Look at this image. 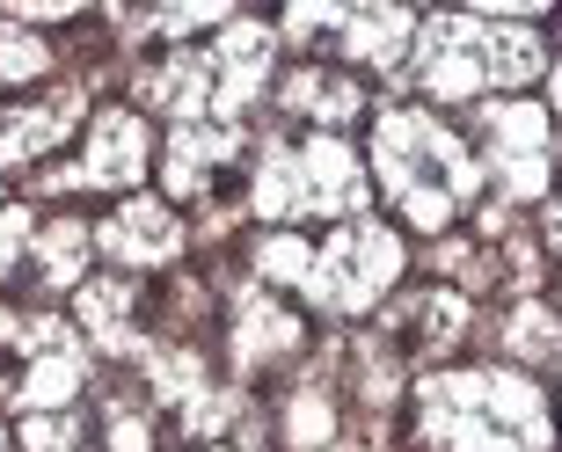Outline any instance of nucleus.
I'll return each instance as SVG.
<instances>
[{
  "mask_svg": "<svg viewBox=\"0 0 562 452\" xmlns=\"http://www.w3.org/2000/svg\"><path fill=\"white\" fill-rule=\"evenodd\" d=\"M417 431L431 452H548V402L526 372H431L417 387Z\"/></svg>",
  "mask_w": 562,
  "mask_h": 452,
  "instance_id": "obj_1",
  "label": "nucleus"
},
{
  "mask_svg": "<svg viewBox=\"0 0 562 452\" xmlns=\"http://www.w3.org/2000/svg\"><path fill=\"white\" fill-rule=\"evenodd\" d=\"M373 176L424 234H438L468 197H482V161L424 110H387L373 124Z\"/></svg>",
  "mask_w": 562,
  "mask_h": 452,
  "instance_id": "obj_2",
  "label": "nucleus"
},
{
  "mask_svg": "<svg viewBox=\"0 0 562 452\" xmlns=\"http://www.w3.org/2000/svg\"><path fill=\"white\" fill-rule=\"evenodd\" d=\"M409 59H417L424 95H438V103H468L482 88H526L533 74H548L541 37L490 15H424Z\"/></svg>",
  "mask_w": 562,
  "mask_h": 452,
  "instance_id": "obj_3",
  "label": "nucleus"
},
{
  "mask_svg": "<svg viewBox=\"0 0 562 452\" xmlns=\"http://www.w3.org/2000/svg\"><path fill=\"white\" fill-rule=\"evenodd\" d=\"M249 205L263 219H344L366 205V168L336 132H314L307 146H263Z\"/></svg>",
  "mask_w": 562,
  "mask_h": 452,
  "instance_id": "obj_4",
  "label": "nucleus"
},
{
  "mask_svg": "<svg viewBox=\"0 0 562 452\" xmlns=\"http://www.w3.org/2000/svg\"><path fill=\"white\" fill-rule=\"evenodd\" d=\"M395 278H402V241L387 234V226H373V219H351V226H336L329 241L314 248V270H307L300 292H307L314 307H329V314H366Z\"/></svg>",
  "mask_w": 562,
  "mask_h": 452,
  "instance_id": "obj_5",
  "label": "nucleus"
},
{
  "mask_svg": "<svg viewBox=\"0 0 562 452\" xmlns=\"http://www.w3.org/2000/svg\"><path fill=\"white\" fill-rule=\"evenodd\" d=\"M482 161L504 183V197H541L548 190V110L541 103H482Z\"/></svg>",
  "mask_w": 562,
  "mask_h": 452,
  "instance_id": "obj_6",
  "label": "nucleus"
},
{
  "mask_svg": "<svg viewBox=\"0 0 562 452\" xmlns=\"http://www.w3.org/2000/svg\"><path fill=\"white\" fill-rule=\"evenodd\" d=\"M146 161H154L146 117H132V110H103V117L88 124V154H81V168L52 176V190H139Z\"/></svg>",
  "mask_w": 562,
  "mask_h": 452,
  "instance_id": "obj_7",
  "label": "nucleus"
},
{
  "mask_svg": "<svg viewBox=\"0 0 562 452\" xmlns=\"http://www.w3.org/2000/svg\"><path fill=\"white\" fill-rule=\"evenodd\" d=\"M205 59H212V124H234L241 110L256 103V88L271 81L278 30H271V22H227Z\"/></svg>",
  "mask_w": 562,
  "mask_h": 452,
  "instance_id": "obj_8",
  "label": "nucleus"
},
{
  "mask_svg": "<svg viewBox=\"0 0 562 452\" xmlns=\"http://www.w3.org/2000/svg\"><path fill=\"white\" fill-rule=\"evenodd\" d=\"M95 241H103V256L146 270V263H168V256L183 248V226H176V212H168L161 197H125V205L95 226Z\"/></svg>",
  "mask_w": 562,
  "mask_h": 452,
  "instance_id": "obj_9",
  "label": "nucleus"
},
{
  "mask_svg": "<svg viewBox=\"0 0 562 452\" xmlns=\"http://www.w3.org/2000/svg\"><path fill=\"white\" fill-rule=\"evenodd\" d=\"M139 103L168 110L176 124H205L212 117V59L205 52H176L168 66L139 74Z\"/></svg>",
  "mask_w": 562,
  "mask_h": 452,
  "instance_id": "obj_10",
  "label": "nucleus"
},
{
  "mask_svg": "<svg viewBox=\"0 0 562 452\" xmlns=\"http://www.w3.org/2000/svg\"><path fill=\"white\" fill-rule=\"evenodd\" d=\"M81 88H66V95H52V103H30V110H0V161H37V154H52V146L81 124Z\"/></svg>",
  "mask_w": 562,
  "mask_h": 452,
  "instance_id": "obj_11",
  "label": "nucleus"
},
{
  "mask_svg": "<svg viewBox=\"0 0 562 452\" xmlns=\"http://www.w3.org/2000/svg\"><path fill=\"white\" fill-rule=\"evenodd\" d=\"M336 37H344V59H366V66H380V74H395V66L409 59L417 15H402V8H366V15L336 22Z\"/></svg>",
  "mask_w": 562,
  "mask_h": 452,
  "instance_id": "obj_12",
  "label": "nucleus"
},
{
  "mask_svg": "<svg viewBox=\"0 0 562 452\" xmlns=\"http://www.w3.org/2000/svg\"><path fill=\"white\" fill-rule=\"evenodd\" d=\"M234 146H241V132L234 124H176V139H168V190H205L212 183V168L227 161Z\"/></svg>",
  "mask_w": 562,
  "mask_h": 452,
  "instance_id": "obj_13",
  "label": "nucleus"
},
{
  "mask_svg": "<svg viewBox=\"0 0 562 452\" xmlns=\"http://www.w3.org/2000/svg\"><path fill=\"white\" fill-rule=\"evenodd\" d=\"M300 343V321L278 307L271 292H241V314H234V358L241 365H271Z\"/></svg>",
  "mask_w": 562,
  "mask_h": 452,
  "instance_id": "obj_14",
  "label": "nucleus"
},
{
  "mask_svg": "<svg viewBox=\"0 0 562 452\" xmlns=\"http://www.w3.org/2000/svg\"><path fill=\"white\" fill-rule=\"evenodd\" d=\"M285 110H300V117H314V124H351L358 110H366V88L329 74V66H300L285 81Z\"/></svg>",
  "mask_w": 562,
  "mask_h": 452,
  "instance_id": "obj_15",
  "label": "nucleus"
},
{
  "mask_svg": "<svg viewBox=\"0 0 562 452\" xmlns=\"http://www.w3.org/2000/svg\"><path fill=\"white\" fill-rule=\"evenodd\" d=\"M81 343H59V350H37V365L22 372L15 380V402L30 416H52L59 409V402H74V394H81Z\"/></svg>",
  "mask_w": 562,
  "mask_h": 452,
  "instance_id": "obj_16",
  "label": "nucleus"
},
{
  "mask_svg": "<svg viewBox=\"0 0 562 452\" xmlns=\"http://www.w3.org/2000/svg\"><path fill=\"white\" fill-rule=\"evenodd\" d=\"M81 329L95 336L103 350H132V292L117 285V278L81 285Z\"/></svg>",
  "mask_w": 562,
  "mask_h": 452,
  "instance_id": "obj_17",
  "label": "nucleus"
},
{
  "mask_svg": "<svg viewBox=\"0 0 562 452\" xmlns=\"http://www.w3.org/2000/svg\"><path fill=\"white\" fill-rule=\"evenodd\" d=\"M88 234L81 219H59V226H44L37 234V270H44V285H74L81 278V263H88Z\"/></svg>",
  "mask_w": 562,
  "mask_h": 452,
  "instance_id": "obj_18",
  "label": "nucleus"
},
{
  "mask_svg": "<svg viewBox=\"0 0 562 452\" xmlns=\"http://www.w3.org/2000/svg\"><path fill=\"white\" fill-rule=\"evenodd\" d=\"M460 329H468V300H460V292H424V300H409V336H417L424 350H446Z\"/></svg>",
  "mask_w": 562,
  "mask_h": 452,
  "instance_id": "obj_19",
  "label": "nucleus"
},
{
  "mask_svg": "<svg viewBox=\"0 0 562 452\" xmlns=\"http://www.w3.org/2000/svg\"><path fill=\"white\" fill-rule=\"evenodd\" d=\"M504 343H512V358H562V321L541 307V300H526L519 314H512V329H504Z\"/></svg>",
  "mask_w": 562,
  "mask_h": 452,
  "instance_id": "obj_20",
  "label": "nucleus"
},
{
  "mask_svg": "<svg viewBox=\"0 0 562 452\" xmlns=\"http://www.w3.org/2000/svg\"><path fill=\"white\" fill-rule=\"evenodd\" d=\"M44 66H52V44L37 30H15V22H0V81H37Z\"/></svg>",
  "mask_w": 562,
  "mask_h": 452,
  "instance_id": "obj_21",
  "label": "nucleus"
},
{
  "mask_svg": "<svg viewBox=\"0 0 562 452\" xmlns=\"http://www.w3.org/2000/svg\"><path fill=\"white\" fill-rule=\"evenodd\" d=\"M314 270V248L300 234H271V241L256 248V278H278V285H307Z\"/></svg>",
  "mask_w": 562,
  "mask_h": 452,
  "instance_id": "obj_22",
  "label": "nucleus"
},
{
  "mask_svg": "<svg viewBox=\"0 0 562 452\" xmlns=\"http://www.w3.org/2000/svg\"><path fill=\"white\" fill-rule=\"evenodd\" d=\"M285 431H292V445H329V394L322 387H307V394H292V409H285Z\"/></svg>",
  "mask_w": 562,
  "mask_h": 452,
  "instance_id": "obj_23",
  "label": "nucleus"
},
{
  "mask_svg": "<svg viewBox=\"0 0 562 452\" xmlns=\"http://www.w3.org/2000/svg\"><path fill=\"white\" fill-rule=\"evenodd\" d=\"M22 452H81V423L74 416H30L22 423Z\"/></svg>",
  "mask_w": 562,
  "mask_h": 452,
  "instance_id": "obj_24",
  "label": "nucleus"
},
{
  "mask_svg": "<svg viewBox=\"0 0 562 452\" xmlns=\"http://www.w3.org/2000/svg\"><path fill=\"white\" fill-rule=\"evenodd\" d=\"M22 241H30V212H22L15 197H0V270H15Z\"/></svg>",
  "mask_w": 562,
  "mask_h": 452,
  "instance_id": "obj_25",
  "label": "nucleus"
},
{
  "mask_svg": "<svg viewBox=\"0 0 562 452\" xmlns=\"http://www.w3.org/2000/svg\"><path fill=\"white\" fill-rule=\"evenodd\" d=\"M110 452H146V416H132L125 402L110 409Z\"/></svg>",
  "mask_w": 562,
  "mask_h": 452,
  "instance_id": "obj_26",
  "label": "nucleus"
},
{
  "mask_svg": "<svg viewBox=\"0 0 562 452\" xmlns=\"http://www.w3.org/2000/svg\"><path fill=\"white\" fill-rule=\"evenodd\" d=\"M548 241L562 248V197H555V205H548Z\"/></svg>",
  "mask_w": 562,
  "mask_h": 452,
  "instance_id": "obj_27",
  "label": "nucleus"
},
{
  "mask_svg": "<svg viewBox=\"0 0 562 452\" xmlns=\"http://www.w3.org/2000/svg\"><path fill=\"white\" fill-rule=\"evenodd\" d=\"M548 95H555V110H562V66H555V74H548Z\"/></svg>",
  "mask_w": 562,
  "mask_h": 452,
  "instance_id": "obj_28",
  "label": "nucleus"
},
{
  "mask_svg": "<svg viewBox=\"0 0 562 452\" xmlns=\"http://www.w3.org/2000/svg\"><path fill=\"white\" fill-rule=\"evenodd\" d=\"M0 452H8V438H0Z\"/></svg>",
  "mask_w": 562,
  "mask_h": 452,
  "instance_id": "obj_29",
  "label": "nucleus"
}]
</instances>
